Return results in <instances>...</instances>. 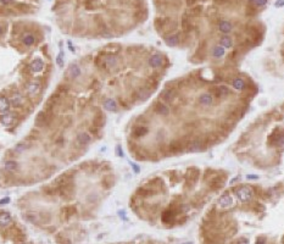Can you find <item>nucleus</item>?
Instances as JSON below:
<instances>
[{
  "label": "nucleus",
  "instance_id": "f257e3e1",
  "mask_svg": "<svg viewBox=\"0 0 284 244\" xmlns=\"http://www.w3.org/2000/svg\"><path fill=\"white\" fill-rule=\"evenodd\" d=\"M252 194H254V192H252L251 187H249V185L239 187V188L235 190V197H237V199H238L239 202H242V203L250 202L251 198H252Z\"/></svg>",
  "mask_w": 284,
  "mask_h": 244
},
{
  "label": "nucleus",
  "instance_id": "f03ea898",
  "mask_svg": "<svg viewBox=\"0 0 284 244\" xmlns=\"http://www.w3.org/2000/svg\"><path fill=\"white\" fill-rule=\"evenodd\" d=\"M217 205H218L220 209H230L234 205V199H233V197L230 194H223L218 199Z\"/></svg>",
  "mask_w": 284,
  "mask_h": 244
},
{
  "label": "nucleus",
  "instance_id": "7ed1b4c3",
  "mask_svg": "<svg viewBox=\"0 0 284 244\" xmlns=\"http://www.w3.org/2000/svg\"><path fill=\"white\" fill-rule=\"evenodd\" d=\"M211 93H212L216 98L221 99V98H223L226 95L230 94V90H229V88L226 87V85H216V87H212V88H211Z\"/></svg>",
  "mask_w": 284,
  "mask_h": 244
},
{
  "label": "nucleus",
  "instance_id": "20e7f679",
  "mask_svg": "<svg viewBox=\"0 0 284 244\" xmlns=\"http://www.w3.org/2000/svg\"><path fill=\"white\" fill-rule=\"evenodd\" d=\"M268 142L276 145H284V132H273L268 137Z\"/></svg>",
  "mask_w": 284,
  "mask_h": 244
},
{
  "label": "nucleus",
  "instance_id": "39448f33",
  "mask_svg": "<svg viewBox=\"0 0 284 244\" xmlns=\"http://www.w3.org/2000/svg\"><path fill=\"white\" fill-rule=\"evenodd\" d=\"M224 182H226V176H224V175H220V176L215 177L211 182L209 183V185H210L211 189L216 190V189H220L221 187H223Z\"/></svg>",
  "mask_w": 284,
  "mask_h": 244
},
{
  "label": "nucleus",
  "instance_id": "423d86ee",
  "mask_svg": "<svg viewBox=\"0 0 284 244\" xmlns=\"http://www.w3.org/2000/svg\"><path fill=\"white\" fill-rule=\"evenodd\" d=\"M81 72H82L81 67H80V65H77V63L70 65L68 68H67V71H66V73H67V76H68L70 78H76V77L81 76Z\"/></svg>",
  "mask_w": 284,
  "mask_h": 244
},
{
  "label": "nucleus",
  "instance_id": "0eeeda50",
  "mask_svg": "<svg viewBox=\"0 0 284 244\" xmlns=\"http://www.w3.org/2000/svg\"><path fill=\"white\" fill-rule=\"evenodd\" d=\"M149 65L151 67H160L163 65V58L161 54H154L149 59Z\"/></svg>",
  "mask_w": 284,
  "mask_h": 244
},
{
  "label": "nucleus",
  "instance_id": "6e6552de",
  "mask_svg": "<svg viewBox=\"0 0 284 244\" xmlns=\"http://www.w3.org/2000/svg\"><path fill=\"white\" fill-rule=\"evenodd\" d=\"M199 102L201 106H211L213 104V97L211 93H204L199 97Z\"/></svg>",
  "mask_w": 284,
  "mask_h": 244
},
{
  "label": "nucleus",
  "instance_id": "1a4fd4ad",
  "mask_svg": "<svg viewBox=\"0 0 284 244\" xmlns=\"http://www.w3.org/2000/svg\"><path fill=\"white\" fill-rule=\"evenodd\" d=\"M155 112L161 115V116H166V115L170 114V107L163 102H157L155 105Z\"/></svg>",
  "mask_w": 284,
  "mask_h": 244
},
{
  "label": "nucleus",
  "instance_id": "9d476101",
  "mask_svg": "<svg viewBox=\"0 0 284 244\" xmlns=\"http://www.w3.org/2000/svg\"><path fill=\"white\" fill-rule=\"evenodd\" d=\"M201 14H203V6H200V5H194V6L189 7V10L187 11V16H189V17L200 16Z\"/></svg>",
  "mask_w": 284,
  "mask_h": 244
},
{
  "label": "nucleus",
  "instance_id": "9b49d317",
  "mask_svg": "<svg viewBox=\"0 0 284 244\" xmlns=\"http://www.w3.org/2000/svg\"><path fill=\"white\" fill-rule=\"evenodd\" d=\"M165 41L170 45V46H174V45H178V43L181 41V36L178 33L176 34H170L165 38Z\"/></svg>",
  "mask_w": 284,
  "mask_h": 244
},
{
  "label": "nucleus",
  "instance_id": "f8f14e48",
  "mask_svg": "<svg viewBox=\"0 0 284 244\" xmlns=\"http://www.w3.org/2000/svg\"><path fill=\"white\" fill-rule=\"evenodd\" d=\"M218 29H220V32H222L224 34H228L233 29V24L229 21H221L218 23Z\"/></svg>",
  "mask_w": 284,
  "mask_h": 244
},
{
  "label": "nucleus",
  "instance_id": "ddd939ff",
  "mask_svg": "<svg viewBox=\"0 0 284 244\" xmlns=\"http://www.w3.org/2000/svg\"><path fill=\"white\" fill-rule=\"evenodd\" d=\"M182 27H183V29H184V32H187V33H189V32H191V31L194 29V26H193L191 21L189 19V16H187V15L183 16Z\"/></svg>",
  "mask_w": 284,
  "mask_h": 244
},
{
  "label": "nucleus",
  "instance_id": "4468645a",
  "mask_svg": "<svg viewBox=\"0 0 284 244\" xmlns=\"http://www.w3.org/2000/svg\"><path fill=\"white\" fill-rule=\"evenodd\" d=\"M168 149H170V151L171 153H174V154H177V153H182L183 149H184V146H183V143H181L179 141L177 142H171L170 143V146H168Z\"/></svg>",
  "mask_w": 284,
  "mask_h": 244
},
{
  "label": "nucleus",
  "instance_id": "2eb2a0df",
  "mask_svg": "<svg viewBox=\"0 0 284 244\" xmlns=\"http://www.w3.org/2000/svg\"><path fill=\"white\" fill-rule=\"evenodd\" d=\"M117 63V58L112 54H109L104 58V65L105 67H114L115 65Z\"/></svg>",
  "mask_w": 284,
  "mask_h": 244
},
{
  "label": "nucleus",
  "instance_id": "dca6fc26",
  "mask_svg": "<svg viewBox=\"0 0 284 244\" xmlns=\"http://www.w3.org/2000/svg\"><path fill=\"white\" fill-rule=\"evenodd\" d=\"M198 178H199V172H198L196 170L189 171V172L187 173V181L189 182L190 185H194V184L196 183V181H198Z\"/></svg>",
  "mask_w": 284,
  "mask_h": 244
},
{
  "label": "nucleus",
  "instance_id": "f3484780",
  "mask_svg": "<svg viewBox=\"0 0 284 244\" xmlns=\"http://www.w3.org/2000/svg\"><path fill=\"white\" fill-rule=\"evenodd\" d=\"M220 45L223 46V48H232L233 46V38L228 34L226 36H222L221 39H220Z\"/></svg>",
  "mask_w": 284,
  "mask_h": 244
},
{
  "label": "nucleus",
  "instance_id": "a211bd4d",
  "mask_svg": "<svg viewBox=\"0 0 284 244\" xmlns=\"http://www.w3.org/2000/svg\"><path fill=\"white\" fill-rule=\"evenodd\" d=\"M104 107L107 111H116L117 110V102H115L114 99H106L104 102Z\"/></svg>",
  "mask_w": 284,
  "mask_h": 244
},
{
  "label": "nucleus",
  "instance_id": "6ab92c4d",
  "mask_svg": "<svg viewBox=\"0 0 284 244\" xmlns=\"http://www.w3.org/2000/svg\"><path fill=\"white\" fill-rule=\"evenodd\" d=\"M90 142V137L87 132H81L78 136H77V143L81 144V145H85Z\"/></svg>",
  "mask_w": 284,
  "mask_h": 244
},
{
  "label": "nucleus",
  "instance_id": "aec40b11",
  "mask_svg": "<svg viewBox=\"0 0 284 244\" xmlns=\"http://www.w3.org/2000/svg\"><path fill=\"white\" fill-rule=\"evenodd\" d=\"M43 68H44V62L41 59H37L31 63V70L33 72H41Z\"/></svg>",
  "mask_w": 284,
  "mask_h": 244
},
{
  "label": "nucleus",
  "instance_id": "412c9836",
  "mask_svg": "<svg viewBox=\"0 0 284 244\" xmlns=\"http://www.w3.org/2000/svg\"><path fill=\"white\" fill-rule=\"evenodd\" d=\"M168 22H170V19H162V17L156 19L155 20V26H156L157 31H162L163 28H166L167 24H168Z\"/></svg>",
  "mask_w": 284,
  "mask_h": 244
},
{
  "label": "nucleus",
  "instance_id": "4be33fe9",
  "mask_svg": "<svg viewBox=\"0 0 284 244\" xmlns=\"http://www.w3.org/2000/svg\"><path fill=\"white\" fill-rule=\"evenodd\" d=\"M148 132H149V129H148V127H145V126H137V127L133 129V133H134L136 137H143V136H145Z\"/></svg>",
  "mask_w": 284,
  "mask_h": 244
},
{
  "label": "nucleus",
  "instance_id": "5701e85b",
  "mask_svg": "<svg viewBox=\"0 0 284 244\" xmlns=\"http://www.w3.org/2000/svg\"><path fill=\"white\" fill-rule=\"evenodd\" d=\"M11 222V215L7 214V212H2L0 214V226L1 227H5Z\"/></svg>",
  "mask_w": 284,
  "mask_h": 244
},
{
  "label": "nucleus",
  "instance_id": "b1692460",
  "mask_svg": "<svg viewBox=\"0 0 284 244\" xmlns=\"http://www.w3.org/2000/svg\"><path fill=\"white\" fill-rule=\"evenodd\" d=\"M161 97H162V99L166 102H172L173 98H174V92H173L172 89H167V90L163 92Z\"/></svg>",
  "mask_w": 284,
  "mask_h": 244
},
{
  "label": "nucleus",
  "instance_id": "393cba45",
  "mask_svg": "<svg viewBox=\"0 0 284 244\" xmlns=\"http://www.w3.org/2000/svg\"><path fill=\"white\" fill-rule=\"evenodd\" d=\"M232 85L237 89V90H243L244 88H245V82H244L243 78H235V80H233V82H232Z\"/></svg>",
  "mask_w": 284,
  "mask_h": 244
},
{
  "label": "nucleus",
  "instance_id": "a878e982",
  "mask_svg": "<svg viewBox=\"0 0 284 244\" xmlns=\"http://www.w3.org/2000/svg\"><path fill=\"white\" fill-rule=\"evenodd\" d=\"M36 123H37L38 127H44V126L46 124V116H45L44 112H39V114L37 115V117H36Z\"/></svg>",
  "mask_w": 284,
  "mask_h": 244
},
{
  "label": "nucleus",
  "instance_id": "bb28decb",
  "mask_svg": "<svg viewBox=\"0 0 284 244\" xmlns=\"http://www.w3.org/2000/svg\"><path fill=\"white\" fill-rule=\"evenodd\" d=\"M256 11H257V6H256L255 4H249V5H246V9H245L246 16H255V15H256Z\"/></svg>",
  "mask_w": 284,
  "mask_h": 244
},
{
  "label": "nucleus",
  "instance_id": "cd10ccee",
  "mask_svg": "<svg viewBox=\"0 0 284 244\" xmlns=\"http://www.w3.org/2000/svg\"><path fill=\"white\" fill-rule=\"evenodd\" d=\"M27 90H28V93H31V94L38 93V90H39V82H31V83L27 85Z\"/></svg>",
  "mask_w": 284,
  "mask_h": 244
},
{
  "label": "nucleus",
  "instance_id": "c85d7f7f",
  "mask_svg": "<svg viewBox=\"0 0 284 244\" xmlns=\"http://www.w3.org/2000/svg\"><path fill=\"white\" fill-rule=\"evenodd\" d=\"M224 54H226V53H224V48L223 46H221V45L215 46V48H213V50H212V55H213L215 58H218V59H220V58H222Z\"/></svg>",
  "mask_w": 284,
  "mask_h": 244
},
{
  "label": "nucleus",
  "instance_id": "c756f323",
  "mask_svg": "<svg viewBox=\"0 0 284 244\" xmlns=\"http://www.w3.org/2000/svg\"><path fill=\"white\" fill-rule=\"evenodd\" d=\"M4 167H5V170H6V171H10V172H12V171H16V170L19 168V165H17V163H16V161H12V160H10V161H6V163H5Z\"/></svg>",
  "mask_w": 284,
  "mask_h": 244
},
{
  "label": "nucleus",
  "instance_id": "7c9ffc66",
  "mask_svg": "<svg viewBox=\"0 0 284 244\" xmlns=\"http://www.w3.org/2000/svg\"><path fill=\"white\" fill-rule=\"evenodd\" d=\"M22 41H23V44H24V45L31 46V45H33V44H34L36 38H34V36H33V34H26V36L23 37Z\"/></svg>",
  "mask_w": 284,
  "mask_h": 244
},
{
  "label": "nucleus",
  "instance_id": "2f4dec72",
  "mask_svg": "<svg viewBox=\"0 0 284 244\" xmlns=\"http://www.w3.org/2000/svg\"><path fill=\"white\" fill-rule=\"evenodd\" d=\"M10 106V102L5 97H0V111H7Z\"/></svg>",
  "mask_w": 284,
  "mask_h": 244
},
{
  "label": "nucleus",
  "instance_id": "473e14b6",
  "mask_svg": "<svg viewBox=\"0 0 284 244\" xmlns=\"http://www.w3.org/2000/svg\"><path fill=\"white\" fill-rule=\"evenodd\" d=\"M1 123H2L4 126L9 127V126H11V124L14 123V119H12V116H10V115H4V116L1 117Z\"/></svg>",
  "mask_w": 284,
  "mask_h": 244
},
{
  "label": "nucleus",
  "instance_id": "72a5a7b5",
  "mask_svg": "<svg viewBox=\"0 0 284 244\" xmlns=\"http://www.w3.org/2000/svg\"><path fill=\"white\" fill-rule=\"evenodd\" d=\"M29 148V145L28 144H26V143H19V144H16L15 145V151L16 153H23L24 150H27Z\"/></svg>",
  "mask_w": 284,
  "mask_h": 244
},
{
  "label": "nucleus",
  "instance_id": "f704fd0d",
  "mask_svg": "<svg viewBox=\"0 0 284 244\" xmlns=\"http://www.w3.org/2000/svg\"><path fill=\"white\" fill-rule=\"evenodd\" d=\"M21 102H22V98H21L20 94H16V95H14L12 97V99H11V105H14V106H17V105H20Z\"/></svg>",
  "mask_w": 284,
  "mask_h": 244
},
{
  "label": "nucleus",
  "instance_id": "c9c22d12",
  "mask_svg": "<svg viewBox=\"0 0 284 244\" xmlns=\"http://www.w3.org/2000/svg\"><path fill=\"white\" fill-rule=\"evenodd\" d=\"M172 216H173V214H172V211H166V212H163L162 215V220L163 221H170L171 219H172Z\"/></svg>",
  "mask_w": 284,
  "mask_h": 244
},
{
  "label": "nucleus",
  "instance_id": "e433bc0d",
  "mask_svg": "<svg viewBox=\"0 0 284 244\" xmlns=\"http://www.w3.org/2000/svg\"><path fill=\"white\" fill-rule=\"evenodd\" d=\"M104 122H105V119H104V116H101V115H98L95 117V124L97 126H102Z\"/></svg>",
  "mask_w": 284,
  "mask_h": 244
},
{
  "label": "nucleus",
  "instance_id": "4c0bfd02",
  "mask_svg": "<svg viewBox=\"0 0 284 244\" xmlns=\"http://www.w3.org/2000/svg\"><path fill=\"white\" fill-rule=\"evenodd\" d=\"M56 62H58V65H59V66H63V54H62V51H61L60 54L58 55V58H56Z\"/></svg>",
  "mask_w": 284,
  "mask_h": 244
},
{
  "label": "nucleus",
  "instance_id": "58836bf2",
  "mask_svg": "<svg viewBox=\"0 0 284 244\" xmlns=\"http://www.w3.org/2000/svg\"><path fill=\"white\" fill-rule=\"evenodd\" d=\"M257 7H261V6H264V5H266V2H267V0H254L252 1Z\"/></svg>",
  "mask_w": 284,
  "mask_h": 244
},
{
  "label": "nucleus",
  "instance_id": "ea45409f",
  "mask_svg": "<svg viewBox=\"0 0 284 244\" xmlns=\"http://www.w3.org/2000/svg\"><path fill=\"white\" fill-rule=\"evenodd\" d=\"M194 5H198V0H187V6L191 7Z\"/></svg>",
  "mask_w": 284,
  "mask_h": 244
},
{
  "label": "nucleus",
  "instance_id": "a19ab883",
  "mask_svg": "<svg viewBox=\"0 0 284 244\" xmlns=\"http://www.w3.org/2000/svg\"><path fill=\"white\" fill-rule=\"evenodd\" d=\"M255 244H266V238L265 237H259L256 239V243Z\"/></svg>",
  "mask_w": 284,
  "mask_h": 244
},
{
  "label": "nucleus",
  "instance_id": "79ce46f5",
  "mask_svg": "<svg viewBox=\"0 0 284 244\" xmlns=\"http://www.w3.org/2000/svg\"><path fill=\"white\" fill-rule=\"evenodd\" d=\"M237 244H249V241L246 238H240V239H238Z\"/></svg>",
  "mask_w": 284,
  "mask_h": 244
},
{
  "label": "nucleus",
  "instance_id": "37998d69",
  "mask_svg": "<svg viewBox=\"0 0 284 244\" xmlns=\"http://www.w3.org/2000/svg\"><path fill=\"white\" fill-rule=\"evenodd\" d=\"M10 203V198H4L0 200V205H4V204H9Z\"/></svg>",
  "mask_w": 284,
  "mask_h": 244
},
{
  "label": "nucleus",
  "instance_id": "c03bdc74",
  "mask_svg": "<svg viewBox=\"0 0 284 244\" xmlns=\"http://www.w3.org/2000/svg\"><path fill=\"white\" fill-rule=\"evenodd\" d=\"M0 2H1V4H4V5H9V4H11V2H12V0H0Z\"/></svg>",
  "mask_w": 284,
  "mask_h": 244
},
{
  "label": "nucleus",
  "instance_id": "a18cd8bd",
  "mask_svg": "<svg viewBox=\"0 0 284 244\" xmlns=\"http://www.w3.org/2000/svg\"><path fill=\"white\" fill-rule=\"evenodd\" d=\"M283 5H284L283 0H279V1H277V2H276V6H283Z\"/></svg>",
  "mask_w": 284,
  "mask_h": 244
},
{
  "label": "nucleus",
  "instance_id": "49530a36",
  "mask_svg": "<svg viewBox=\"0 0 284 244\" xmlns=\"http://www.w3.org/2000/svg\"><path fill=\"white\" fill-rule=\"evenodd\" d=\"M2 33H4V27L0 26V34H2Z\"/></svg>",
  "mask_w": 284,
  "mask_h": 244
},
{
  "label": "nucleus",
  "instance_id": "de8ad7c7",
  "mask_svg": "<svg viewBox=\"0 0 284 244\" xmlns=\"http://www.w3.org/2000/svg\"><path fill=\"white\" fill-rule=\"evenodd\" d=\"M182 244H193L191 242H187V243H182Z\"/></svg>",
  "mask_w": 284,
  "mask_h": 244
},
{
  "label": "nucleus",
  "instance_id": "09e8293b",
  "mask_svg": "<svg viewBox=\"0 0 284 244\" xmlns=\"http://www.w3.org/2000/svg\"><path fill=\"white\" fill-rule=\"evenodd\" d=\"M249 1H254V0H249Z\"/></svg>",
  "mask_w": 284,
  "mask_h": 244
}]
</instances>
